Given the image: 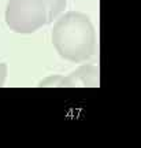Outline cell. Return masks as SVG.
I'll list each match as a JSON object with an SVG mask.
<instances>
[{
  "instance_id": "1",
  "label": "cell",
  "mask_w": 141,
  "mask_h": 148,
  "mask_svg": "<svg viewBox=\"0 0 141 148\" xmlns=\"http://www.w3.org/2000/svg\"><path fill=\"white\" fill-rule=\"evenodd\" d=\"M52 44L64 60L82 63L96 51V30L88 15L68 11L59 16L52 29Z\"/></svg>"
},
{
  "instance_id": "2",
  "label": "cell",
  "mask_w": 141,
  "mask_h": 148,
  "mask_svg": "<svg viewBox=\"0 0 141 148\" xmlns=\"http://www.w3.org/2000/svg\"><path fill=\"white\" fill-rule=\"evenodd\" d=\"M66 4V0H10L5 7V23L14 33L31 34L56 19Z\"/></svg>"
},
{
  "instance_id": "3",
  "label": "cell",
  "mask_w": 141,
  "mask_h": 148,
  "mask_svg": "<svg viewBox=\"0 0 141 148\" xmlns=\"http://www.w3.org/2000/svg\"><path fill=\"white\" fill-rule=\"evenodd\" d=\"M100 84V70L99 66L93 64H84L73 73L63 77V75H49L45 79L38 82V86H55V88H64V86H92L99 88Z\"/></svg>"
},
{
  "instance_id": "4",
  "label": "cell",
  "mask_w": 141,
  "mask_h": 148,
  "mask_svg": "<svg viewBox=\"0 0 141 148\" xmlns=\"http://www.w3.org/2000/svg\"><path fill=\"white\" fill-rule=\"evenodd\" d=\"M7 73H8V67L5 63H0V86H3L7 78Z\"/></svg>"
}]
</instances>
